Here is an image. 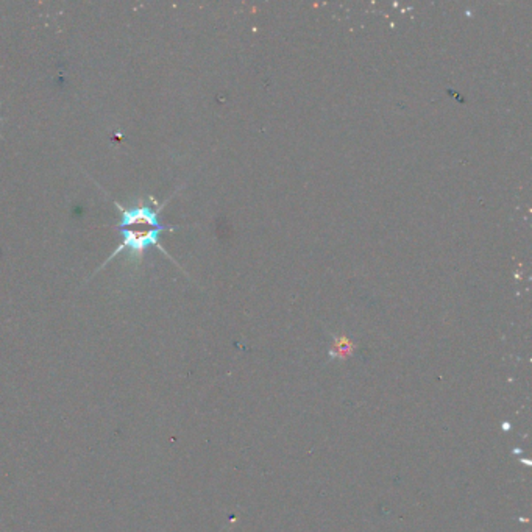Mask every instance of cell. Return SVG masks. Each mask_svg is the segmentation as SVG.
I'll return each instance as SVG.
<instances>
[{
  "label": "cell",
  "mask_w": 532,
  "mask_h": 532,
  "mask_svg": "<svg viewBox=\"0 0 532 532\" xmlns=\"http://www.w3.org/2000/svg\"><path fill=\"white\" fill-rule=\"evenodd\" d=\"M169 200L164 201V203H158L155 197L148 196L147 203H141V205H135V207L130 208L122 207L119 201L113 200L115 207L120 212V222L118 225V230H119L120 236H122V242L108 256V260L98 267L97 271H102L105 266H108L109 262L113 261L118 256L122 255V253H128L131 261L136 262V264H141L147 251L150 247H157L158 251L168 256L169 260H172L168 251H164L163 245L159 244L161 234L164 231H175L177 230L175 227H166V225L159 222V214L163 211L164 207L168 205Z\"/></svg>",
  "instance_id": "1"
},
{
  "label": "cell",
  "mask_w": 532,
  "mask_h": 532,
  "mask_svg": "<svg viewBox=\"0 0 532 532\" xmlns=\"http://www.w3.org/2000/svg\"><path fill=\"white\" fill-rule=\"evenodd\" d=\"M0 107H2V104H0ZM0 120H2V118H0ZM0 139H2V141H4V136H2V133H0Z\"/></svg>",
  "instance_id": "2"
}]
</instances>
